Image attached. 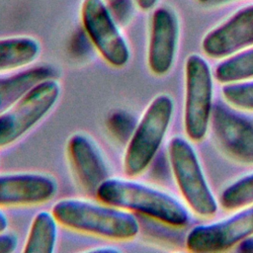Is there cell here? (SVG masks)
<instances>
[{
  "label": "cell",
  "mask_w": 253,
  "mask_h": 253,
  "mask_svg": "<svg viewBox=\"0 0 253 253\" xmlns=\"http://www.w3.org/2000/svg\"><path fill=\"white\" fill-rule=\"evenodd\" d=\"M60 95L56 79L44 80L32 88L11 108L0 114V148L8 146L41 122Z\"/></svg>",
  "instance_id": "8992f818"
},
{
  "label": "cell",
  "mask_w": 253,
  "mask_h": 253,
  "mask_svg": "<svg viewBox=\"0 0 253 253\" xmlns=\"http://www.w3.org/2000/svg\"><path fill=\"white\" fill-rule=\"evenodd\" d=\"M109 8L120 25H125L128 22L131 15V4L129 0H109Z\"/></svg>",
  "instance_id": "44dd1931"
},
{
  "label": "cell",
  "mask_w": 253,
  "mask_h": 253,
  "mask_svg": "<svg viewBox=\"0 0 253 253\" xmlns=\"http://www.w3.org/2000/svg\"><path fill=\"white\" fill-rule=\"evenodd\" d=\"M184 128L189 139L202 141L208 131L212 110V75L208 62L198 54L185 64Z\"/></svg>",
  "instance_id": "5b68a950"
},
{
  "label": "cell",
  "mask_w": 253,
  "mask_h": 253,
  "mask_svg": "<svg viewBox=\"0 0 253 253\" xmlns=\"http://www.w3.org/2000/svg\"><path fill=\"white\" fill-rule=\"evenodd\" d=\"M67 154L81 187L95 194L109 177L106 160L97 144L84 133H74L67 142Z\"/></svg>",
  "instance_id": "4fadbf2b"
},
{
  "label": "cell",
  "mask_w": 253,
  "mask_h": 253,
  "mask_svg": "<svg viewBox=\"0 0 253 253\" xmlns=\"http://www.w3.org/2000/svg\"><path fill=\"white\" fill-rule=\"evenodd\" d=\"M210 123L215 141L228 157L242 164H253V120L216 103Z\"/></svg>",
  "instance_id": "9c48e42d"
},
{
  "label": "cell",
  "mask_w": 253,
  "mask_h": 253,
  "mask_svg": "<svg viewBox=\"0 0 253 253\" xmlns=\"http://www.w3.org/2000/svg\"><path fill=\"white\" fill-rule=\"evenodd\" d=\"M221 93L224 100L233 107L253 111V81L225 84Z\"/></svg>",
  "instance_id": "d6986e66"
},
{
  "label": "cell",
  "mask_w": 253,
  "mask_h": 253,
  "mask_svg": "<svg viewBox=\"0 0 253 253\" xmlns=\"http://www.w3.org/2000/svg\"><path fill=\"white\" fill-rule=\"evenodd\" d=\"M7 226H8V219L6 215L0 211V232L5 231Z\"/></svg>",
  "instance_id": "484cf974"
},
{
  "label": "cell",
  "mask_w": 253,
  "mask_h": 253,
  "mask_svg": "<svg viewBox=\"0 0 253 253\" xmlns=\"http://www.w3.org/2000/svg\"><path fill=\"white\" fill-rule=\"evenodd\" d=\"M219 203L224 210L235 211L253 205V173L246 175L223 190Z\"/></svg>",
  "instance_id": "ac0fdd59"
},
{
  "label": "cell",
  "mask_w": 253,
  "mask_h": 253,
  "mask_svg": "<svg viewBox=\"0 0 253 253\" xmlns=\"http://www.w3.org/2000/svg\"><path fill=\"white\" fill-rule=\"evenodd\" d=\"M18 246V238L13 233L0 232V253H10Z\"/></svg>",
  "instance_id": "7402d4cb"
},
{
  "label": "cell",
  "mask_w": 253,
  "mask_h": 253,
  "mask_svg": "<svg viewBox=\"0 0 253 253\" xmlns=\"http://www.w3.org/2000/svg\"><path fill=\"white\" fill-rule=\"evenodd\" d=\"M253 45V5L245 7L209 32L202 42L205 54L225 57Z\"/></svg>",
  "instance_id": "7c38bea8"
},
{
  "label": "cell",
  "mask_w": 253,
  "mask_h": 253,
  "mask_svg": "<svg viewBox=\"0 0 253 253\" xmlns=\"http://www.w3.org/2000/svg\"><path fill=\"white\" fill-rule=\"evenodd\" d=\"M57 76L58 72L53 66L38 65L0 77V114L11 108L39 83L56 79Z\"/></svg>",
  "instance_id": "5bb4252c"
},
{
  "label": "cell",
  "mask_w": 253,
  "mask_h": 253,
  "mask_svg": "<svg viewBox=\"0 0 253 253\" xmlns=\"http://www.w3.org/2000/svg\"><path fill=\"white\" fill-rule=\"evenodd\" d=\"M168 155L176 183L192 211L201 216L213 215L217 203L192 145L186 139L175 136L168 144Z\"/></svg>",
  "instance_id": "277c9868"
},
{
  "label": "cell",
  "mask_w": 253,
  "mask_h": 253,
  "mask_svg": "<svg viewBox=\"0 0 253 253\" xmlns=\"http://www.w3.org/2000/svg\"><path fill=\"white\" fill-rule=\"evenodd\" d=\"M135 5L141 11H149L155 7L158 0H133Z\"/></svg>",
  "instance_id": "603a6c76"
},
{
  "label": "cell",
  "mask_w": 253,
  "mask_h": 253,
  "mask_svg": "<svg viewBox=\"0 0 253 253\" xmlns=\"http://www.w3.org/2000/svg\"><path fill=\"white\" fill-rule=\"evenodd\" d=\"M215 79L223 84L253 78V47L220 62L214 70Z\"/></svg>",
  "instance_id": "e0dca14e"
},
{
  "label": "cell",
  "mask_w": 253,
  "mask_h": 253,
  "mask_svg": "<svg viewBox=\"0 0 253 253\" xmlns=\"http://www.w3.org/2000/svg\"><path fill=\"white\" fill-rule=\"evenodd\" d=\"M40 53L41 43L33 37L0 39V72L27 66L34 62Z\"/></svg>",
  "instance_id": "9a60e30c"
},
{
  "label": "cell",
  "mask_w": 253,
  "mask_h": 253,
  "mask_svg": "<svg viewBox=\"0 0 253 253\" xmlns=\"http://www.w3.org/2000/svg\"><path fill=\"white\" fill-rule=\"evenodd\" d=\"M87 252H104V253H115V252H120V249H118L117 247H114L112 245H102V246H98V247H93L90 248L88 250H86Z\"/></svg>",
  "instance_id": "d4e9b609"
},
{
  "label": "cell",
  "mask_w": 253,
  "mask_h": 253,
  "mask_svg": "<svg viewBox=\"0 0 253 253\" xmlns=\"http://www.w3.org/2000/svg\"><path fill=\"white\" fill-rule=\"evenodd\" d=\"M173 111L174 102L167 94L149 103L126 143L124 171L128 177L140 175L149 166L168 130Z\"/></svg>",
  "instance_id": "3957f363"
},
{
  "label": "cell",
  "mask_w": 253,
  "mask_h": 253,
  "mask_svg": "<svg viewBox=\"0 0 253 253\" xmlns=\"http://www.w3.org/2000/svg\"><path fill=\"white\" fill-rule=\"evenodd\" d=\"M179 36L175 13L168 7L156 8L150 21L147 65L156 76L167 74L174 63Z\"/></svg>",
  "instance_id": "30bf717a"
},
{
  "label": "cell",
  "mask_w": 253,
  "mask_h": 253,
  "mask_svg": "<svg viewBox=\"0 0 253 253\" xmlns=\"http://www.w3.org/2000/svg\"><path fill=\"white\" fill-rule=\"evenodd\" d=\"M80 16L86 35L104 60L113 67L126 65L129 46L106 0H83Z\"/></svg>",
  "instance_id": "52a82bcc"
},
{
  "label": "cell",
  "mask_w": 253,
  "mask_h": 253,
  "mask_svg": "<svg viewBox=\"0 0 253 253\" xmlns=\"http://www.w3.org/2000/svg\"><path fill=\"white\" fill-rule=\"evenodd\" d=\"M56 180L43 173L0 175V207L35 206L50 201L57 193Z\"/></svg>",
  "instance_id": "8fae6325"
},
{
  "label": "cell",
  "mask_w": 253,
  "mask_h": 253,
  "mask_svg": "<svg viewBox=\"0 0 253 253\" xmlns=\"http://www.w3.org/2000/svg\"><path fill=\"white\" fill-rule=\"evenodd\" d=\"M198 1H199V2H202V3H204V4H205L208 0H198Z\"/></svg>",
  "instance_id": "83f0119b"
},
{
  "label": "cell",
  "mask_w": 253,
  "mask_h": 253,
  "mask_svg": "<svg viewBox=\"0 0 253 253\" xmlns=\"http://www.w3.org/2000/svg\"><path fill=\"white\" fill-rule=\"evenodd\" d=\"M57 223L52 212L46 211H39L32 220L23 252H53L57 241Z\"/></svg>",
  "instance_id": "2e32d148"
},
{
  "label": "cell",
  "mask_w": 253,
  "mask_h": 253,
  "mask_svg": "<svg viewBox=\"0 0 253 253\" xmlns=\"http://www.w3.org/2000/svg\"><path fill=\"white\" fill-rule=\"evenodd\" d=\"M240 252H250L253 253V237L249 236L242 240L239 243V249Z\"/></svg>",
  "instance_id": "cb8c5ba5"
},
{
  "label": "cell",
  "mask_w": 253,
  "mask_h": 253,
  "mask_svg": "<svg viewBox=\"0 0 253 253\" xmlns=\"http://www.w3.org/2000/svg\"><path fill=\"white\" fill-rule=\"evenodd\" d=\"M253 235V206L211 224L195 226L188 234L186 246L196 253L226 251Z\"/></svg>",
  "instance_id": "ba28073f"
},
{
  "label": "cell",
  "mask_w": 253,
  "mask_h": 253,
  "mask_svg": "<svg viewBox=\"0 0 253 253\" xmlns=\"http://www.w3.org/2000/svg\"><path fill=\"white\" fill-rule=\"evenodd\" d=\"M135 118L126 111H115L113 112L107 121L108 128L111 133L121 142H126L129 140L135 126Z\"/></svg>",
  "instance_id": "ffe728a7"
},
{
  "label": "cell",
  "mask_w": 253,
  "mask_h": 253,
  "mask_svg": "<svg viewBox=\"0 0 253 253\" xmlns=\"http://www.w3.org/2000/svg\"><path fill=\"white\" fill-rule=\"evenodd\" d=\"M51 212L57 222L65 227L104 238L128 240L139 231L133 214L107 204L63 199L53 205Z\"/></svg>",
  "instance_id": "6da1fadb"
},
{
  "label": "cell",
  "mask_w": 253,
  "mask_h": 253,
  "mask_svg": "<svg viewBox=\"0 0 253 253\" xmlns=\"http://www.w3.org/2000/svg\"><path fill=\"white\" fill-rule=\"evenodd\" d=\"M96 196L104 204L142 213L173 226H183L189 220L187 210L176 199L136 181L110 177L98 188Z\"/></svg>",
  "instance_id": "7a4b0ae2"
},
{
  "label": "cell",
  "mask_w": 253,
  "mask_h": 253,
  "mask_svg": "<svg viewBox=\"0 0 253 253\" xmlns=\"http://www.w3.org/2000/svg\"><path fill=\"white\" fill-rule=\"evenodd\" d=\"M231 1H235V0H208L205 4L209 6H217V5H222Z\"/></svg>",
  "instance_id": "4316f807"
}]
</instances>
